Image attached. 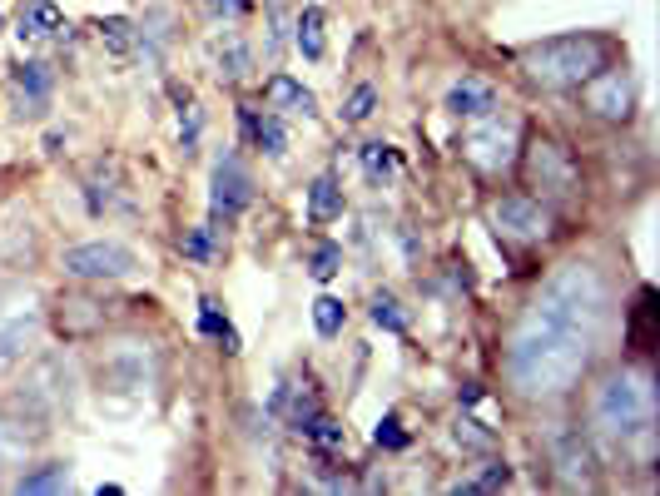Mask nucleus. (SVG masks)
<instances>
[{"mask_svg": "<svg viewBox=\"0 0 660 496\" xmlns=\"http://www.w3.org/2000/svg\"><path fill=\"white\" fill-rule=\"evenodd\" d=\"M174 105H179V144H184V154H194L199 134H204V110L194 105L189 90H174Z\"/></svg>", "mask_w": 660, "mask_h": 496, "instance_id": "obj_25", "label": "nucleus"}, {"mask_svg": "<svg viewBox=\"0 0 660 496\" xmlns=\"http://www.w3.org/2000/svg\"><path fill=\"white\" fill-rule=\"evenodd\" d=\"M343 323H348V308H343V298H333V293H318V298H313V328H318V338H338V333H343Z\"/></svg>", "mask_w": 660, "mask_h": 496, "instance_id": "obj_27", "label": "nucleus"}, {"mask_svg": "<svg viewBox=\"0 0 660 496\" xmlns=\"http://www.w3.org/2000/svg\"><path fill=\"white\" fill-rule=\"evenodd\" d=\"M249 204H254V174L229 149L214 159V174H209V224H234Z\"/></svg>", "mask_w": 660, "mask_h": 496, "instance_id": "obj_8", "label": "nucleus"}, {"mask_svg": "<svg viewBox=\"0 0 660 496\" xmlns=\"http://www.w3.org/2000/svg\"><path fill=\"white\" fill-rule=\"evenodd\" d=\"M249 144L264 149L268 159H283V154H288V124H283V115H259L254 134H249Z\"/></svg>", "mask_w": 660, "mask_h": 496, "instance_id": "obj_24", "label": "nucleus"}, {"mask_svg": "<svg viewBox=\"0 0 660 496\" xmlns=\"http://www.w3.org/2000/svg\"><path fill=\"white\" fill-rule=\"evenodd\" d=\"M517 149H522V134H517V124L507 120V115H477V120L467 124V134H462V154L482 169V174H502V169H512L517 164Z\"/></svg>", "mask_w": 660, "mask_h": 496, "instance_id": "obj_5", "label": "nucleus"}, {"mask_svg": "<svg viewBox=\"0 0 660 496\" xmlns=\"http://www.w3.org/2000/svg\"><path fill=\"white\" fill-rule=\"evenodd\" d=\"M531 313H541L556 328L596 343L601 328H606V318H611V288H606V278L591 263H561L541 283V298L531 303Z\"/></svg>", "mask_w": 660, "mask_h": 496, "instance_id": "obj_2", "label": "nucleus"}, {"mask_svg": "<svg viewBox=\"0 0 660 496\" xmlns=\"http://www.w3.org/2000/svg\"><path fill=\"white\" fill-rule=\"evenodd\" d=\"M199 5H209L214 15H229V20H244L254 10V0H199Z\"/></svg>", "mask_w": 660, "mask_h": 496, "instance_id": "obj_36", "label": "nucleus"}, {"mask_svg": "<svg viewBox=\"0 0 660 496\" xmlns=\"http://www.w3.org/2000/svg\"><path fill=\"white\" fill-rule=\"evenodd\" d=\"M60 268H65L70 278H85V283H110V278H125V273H134V248L115 244V239L75 244V248H65Z\"/></svg>", "mask_w": 660, "mask_h": 496, "instance_id": "obj_9", "label": "nucleus"}, {"mask_svg": "<svg viewBox=\"0 0 660 496\" xmlns=\"http://www.w3.org/2000/svg\"><path fill=\"white\" fill-rule=\"evenodd\" d=\"M358 159H363V169H368L373 184H388V179L397 174V149L393 144H383V139H368V144L358 149Z\"/></svg>", "mask_w": 660, "mask_h": 496, "instance_id": "obj_26", "label": "nucleus"}, {"mask_svg": "<svg viewBox=\"0 0 660 496\" xmlns=\"http://www.w3.org/2000/svg\"><path fill=\"white\" fill-rule=\"evenodd\" d=\"M35 333H40V308L35 303H20V308H10L0 318V372L15 368L25 358V348L35 343Z\"/></svg>", "mask_w": 660, "mask_h": 496, "instance_id": "obj_12", "label": "nucleus"}, {"mask_svg": "<svg viewBox=\"0 0 660 496\" xmlns=\"http://www.w3.org/2000/svg\"><path fill=\"white\" fill-rule=\"evenodd\" d=\"M591 363V343L556 328L551 318L527 313L507 338V382L527 397H561L571 392Z\"/></svg>", "mask_w": 660, "mask_h": 496, "instance_id": "obj_1", "label": "nucleus"}, {"mask_svg": "<svg viewBox=\"0 0 660 496\" xmlns=\"http://www.w3.org/2000/svg\"><path fill=\"white\" fill-rule=\"evenodd\" d=\"M65 487H70V462H45V467H35V472H25L15 482V492H25V496L65 492Z\"/></svg>", "mask_w": 660, "mask_h": 496, "instance_id": "obj_23", "label": "nucleus"}, {"mask_svg": "<svg viewBox=\"0 0 660 496\" xmlns=\"http://www.w3.org/2000/svg\"><path fill=\"white\" fill-rule=\"evenodd\" d=\"M556 477H561V487H591L596 457H591V442L581 432H561L556 437Z\"/></svg>", "mask_w": 660, "mask_h": 496, "instance_id": "obj_13", "label": "nucleus"}, {"mask_svg": "<svg viewBox=\"0 0 660 496\" xmlns=\"http://www.w3.org/2000/svg\"><path fill=\"white\" fill-rule=\"evenodd\" d=\"M199 333H209L224 353H244V343H239V328L219 313V303L214 298H199Z\"/></svg>", "mask_w": 660, "mask_h": 496, "instance_id": "obj_22", "label": "nucleus"}, {"mask_svg": "<svg viewBox=\"0 0 660 496\" xmlns=\"http://www.w3.org/2000/svg\"><path fill=\"white\" fill-rule=\"evenodd\" d=\"M264 95H268V110L273 115H318V100H313V90H303L293 75H268V85H264Z\"/></svg>", "mask_w": 660, "mask_h": 496, "instance_id": "obj_15", "label": "nucleus"}, {"mask_svg": "<svg viewBox=\"0 0 660 496\" xmlns=\"http://www.w3.org/2000/svg\"><path fill=\"white\" fill-rule=\"evenodd\" d=\"M512 482V467L507 462H487V472H477L472 482H462L457 492H502Z\"/></svg>", "mask_w": 660, "mask_h": 496, "instance_id": "obj_33", "label": "nucleus"}, {"mask_svg": "<svg viewBox=\"0 0 660 496\" xmlns=\"http://www.w3.org/2000/svg\"><path fill=\"white\" fill-rule=\"evenodd\" d=\"M214 239H219V224H204V229H189L184 234V258H194V263H209L214 258Z\"/></svg>", "mask_w": 660, "mask_h": 496, "instance_id": "obj_32", "label": "nucleus"}, {"mask_svg": "<svg viewBox=\"0 0 660 496\" xmlns=\"http://www.w3.org/2000/svg\"><path fill=\"white\" fill-rule=\"evenodd\" d=\"M368 318H373L383 333H393V338H402V333H407V313H402V303H397L388 288H383V293H373V303H368Z\"/></svg>", "mask_w": 660, "mask_h": 496, "instance_id": "obj_28", "label": "nucleus"}, {"mask_svg": "<svg viewBox=\"0 0 660 496\" xmlns=\"http://www.w3.org/2000/svg\"><path fill=\"white\" fill-rule=\"evenodd\" d=\"M0 30H5V20H0Z\"/></svg>", "mask_w": 660, "mask_h": 496, "instance_id": "obj_37", "label": "nucleus"}, {"mask_svg": "<svg viewBox=\"0 0 660 496\" xmlns=\"http://www.w3.org/2000/svg\"><path fill=\"white\" fill-rule=\"evenodd\" d=\"M517 65L531 85L541 90H576L586 85L601 65H611V40L606 35H591V30H576V35H551V40H536L517 50Z\"/></svg>", "mask_w": 660, "mask_h": 496, "instance_id": "obj_3", "label": "nucleus"}, {"mask_svg": "<svg viewBox=\"0 0 660 496\" xmlns=\"http://www.w3.org/2000/svg\"><path fill=\"white\" fill-rule=\"evenodd\" d=\"M95 30H100V45H105L115 60L134 55V45H139V25H134L130 15H105V20H95Z\"/></svg>", "mask_w": 660, "mask_h": 496, "instance_id": "obj_21", "label": "nucleus"}, {"mask_svg": "<svg viewBox=\"0 0 660 496\" xmlns=\"http://www.w3.org/2000/svg\"><path fill=\"white\" fill-rule=\"evenodd\" d=\"M373 442H378L383 452H407V432H402V417H397V412L378 417V427H373Z\"/></svg>", "mask_w": 660, "mask_h": 496, "instance_id": "obj_34", "label": "nucleus"}, {"mask_svg": "<svg viewBox=\"0 0 660 496\" xmlns=\"http://www.w3.org/2000/svg\"><path fill=\"white\" fill-rule=\"evenodd\" d=\"M214 65H219V80H244L254 70V50L239 35H224L214 40Z\"/></svg>", "mask_w": 660, "mask_h": 496, "instance_id": "obj_19", "label": "nucleus"}, {"mask_svg": "<svg viewBox=\"0 0 660 496\" xmlns=\"http://www.w3.org/2000/svg\"><path fill=\"white\" fill-rule=\"evenodd\" d=\"M522 174H527V184L541 194V199H566V194H576V159H571L566 144H556V139H546V134H536L527 149H522Z\"/></svg>", "mask_w": 660, "mask_h": 496, "instance_id": "obj_6", "label": "nucleus"}, {"mask_svg": "<svg viewBox=\"0 0 660 496\" xmlns=\"http://www.w3.org/2000/svg\"><path fill=\"white\" fill-rule=\"evenodd\" d=\"M373 110H378V90H373V85H358V90L343 100L338 115H343V124H368L373 120Z\"/></svg>", "mask_w": 660, "mask_h": 496, "instance_id": "obj_31", "label": "nucleus"}, {"mask_svg": "<svg viewBox=\"0 0 660 496\" xmlns=\"http://www.w3.org/2000/svg\"><path fill=\"white\" fill-rule=\"evenodd\" d=\"M60 30H65V10L55 0H30L20 10V20H15V35L20 40H55Z\"/></svg>", "mask_w": 660, "mask_h": 496, "instance_id": "obj_16", "label": "nucleus"}, {"mask_svg": "<svg viewBox=\"0 0 660 496\" xmlns=\"http://www.w3.org/2000/svg\"><path fill=\"white\" fill-rule=\"evenodd\" d=\"M10 90H15L20 115H45L50 90H55V75H50L45 60H20V65L10 70Z\"/></svg>", "mask_w": 660, "mask_h": 496, "instance_id": "obj_11", "label": "nucleus"}, {"mask_svg": "<svg viewBox=\"0 0 660 496\" xmlns=\"http://www.w3.org/2000/svg\"><path fill=\"white\" fill-rule=\"evenodd\" d=\"M591 422L606 432V437H621V442H636L651 432L656 422V382L651 372H611L596 397H591Z\"/></svg>", "mask_w": 660, "mask_h": 496, "instance_id": "obj_4", "label": "nucleus"}, {"mask_svg": "<svg viewBox=\"0 0 660 496\" xmlns=\"http://www.w3.org/2000/svg\"><path fill=\"white\" fill-rule=\"evenodd\" d=\"M452 437H457V447H472V452H492V432H482V422H472V417H457Z\"/></svg>", "mask_w": 660, "mask_h": 496, "instance_id": "obj_35", "label": "nucleus"}, {"mask_svg": "<svg viewBox=\"0 0 660 496\" xmlns=\"http://www.w3.org/2000/svg\"><path fill=\"white\" fill-rule=\"evenodd\" d=\"M581 90V105L596 115V120L606 124H626L636 115V80H631V70L626 65H601L586 85H576Z\"/></svg>", "mask_w": 660, "mask_h": 496, "instance_id": "obj_7", "label": "nucleus"}, {"mask_svg": "<svg viewBox=\"0 0 660 496\" xmlns=\"http://www.w3.org/2000/svg\"><path fill=\"white\" fill-rule=\"evenodd\" d=\"M333 219H343V179L338 174H318L308 184V224L323 229Z\"/></svg>", "mask_w": 660, "mask_h": 496, "instance_id": "obj_17", "label": "nucleus"}, {"mask_svg": "<svg viewBox=\"0 0 660 496\" xmlns=\"http://www.w3.org/2000/svg\"><path fill=\"white\" fill-rule=\"evenodd\" d=\"M338 268H343V244H313V253H308V273L318 278V283H328V278H338Z\"/></svg>", "mask_w": 660, "mask_h": 496, "instance_id": "obj_30", "label": "nucleus"}, {"mask_svg": "<svg viewBox=\"0 0 660 496\" xmlns=\"http://www.w3.org/2000/svg\"><path fill=\"white\" fill-rule=\"evenodd\" d=\"M631 348L656 353V288H641V298L631 308Z\"/></svg>", "mask_w": 660, "mask_h": 496, "instance_id": "obj_20", "label": "nucleus"}, {"mask_svg": "<svg viewBox=\"0 0 660 496\" xmlns=\"http://www.w3.org/2000/svg\"><path fill=\"white\" fill-rule=\"evenodd\" d=\"M293 45L303 50V60H323L328 40H323V10L318 5H303L298 20H293Z\"/></svg>", "mask_w": 660, "mask_h": 496, "instance_id": "obj_18", "label": "nucleus"}, {"mask_svg": "<svg viewBox=\"0 0 660 496\" xmlns=\"http://www.w3.org/2000/svg\"><path fill=\"white\" fill-rule=\"evenodd\" d=\"M318 452H343V422L338 417H328V412H318L313 422H308V432H303Z\"/></svg>", "mask_w": 660, "mask_h": 496, "instance_id": "obj_29", "label": "nucleus"}, {"mask_svg": "<svg viewBox=\"0 0 660 496\" xmlns=\"http://www.w3.org/2000/svg\"><path fill=\"white\" fill-rule=\"evenodd\" d=\"M442 110H447V115H457V120H477V115H492V110H497V90H492L487 80L467 75V80H457V85L447 90Z\"/></svg>", "mask_w": 660, "mask_h": 496, "instance_id": "obj_14", "label": "nucleus"}, {"mask_svg": "<svg viewBox=\"0 0 660 496\" xmlns=\"http://www.w3.org/2000/svg\"><path fill=\"white\" fill-rule=\"evenodd\" d=\"M487 214H492V229H497L502 239H512V244H541V239L551 234V214H546V204L531 199V194H502Z\"/></svg>", "mask_w": 660, "mask_h": 496, "instance_id": "obj_10", "label": "nucleus"}]
</instances>
